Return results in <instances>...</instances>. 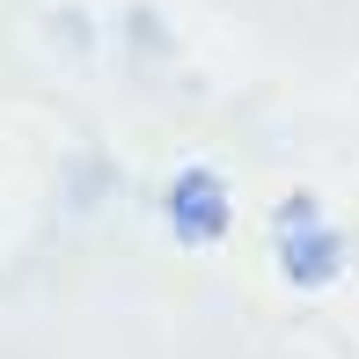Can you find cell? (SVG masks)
<instances>
[{
    "mask_svg": "<svg viewBox=\"0 0 359 359\" xmlns=\"http://www.w3.org/2000/svg\"><path fill=\"white\" fill-rule=\"evenodd\" d=\"M279 264L293 286H330L337 264H345V242H337V227H323L316 205H286L279 213Z\"/></svg>",
    "mask_w": 359,
    "mask_h": 359,
    "instance_id": "cell-1",
    "label": "cell"
},
{
    "mask_svg": "<svg viewBox=\"0 0 359 359\" xmlns=\"http://www.w3.org/2000/svg\"><path fill=\"white\" fill-rule=\"evenodd\" d=\"M169 220H176V235L184 242H220V227H227V191H220V176L213 169H184L169 184Z\"/></svg>",
    "mask_w": 359,
    "mask_h": 359,
    "instance_id": "cell-2",
    "label": "cell"
}]
</instances>
